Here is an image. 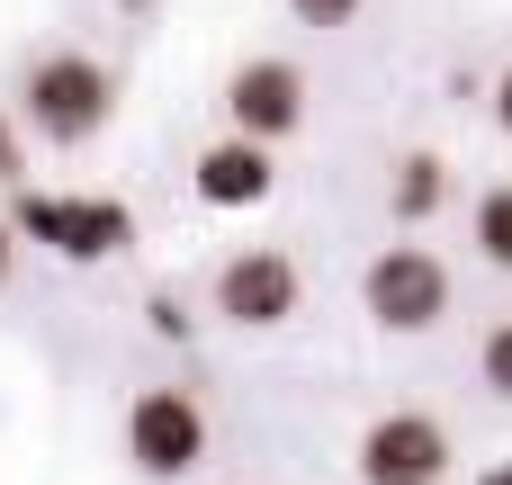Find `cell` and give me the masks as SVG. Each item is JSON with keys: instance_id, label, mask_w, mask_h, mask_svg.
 I'll list each match as a JSON object with an SVG mask.
<instances>
[{"instance_id": "cell-15", "label": "cell", "mask_w": 512, "mask_h": 485, "mask_svg": "<svg viewBox=\"0 0 512 485\" xmlns=\"http://www.w3.org/2000/svg\"><path fill=\"white\" fill-rule=\"evenodd\" d=\"M9 270H18V225L0 216V288H9Z\"/></svg>"}, {"instance_id": "cell-1", "label": "cell", "mask_w": 512, "mask_h": 485, "mask_svg": "<svg viewBox=\"0 0 512 485\" xmlns=\"http://www.w3.org/2000/svg\"><path fill=\"white\" fill-rule=\"evenodd\" d=\"M18 117H27V135H45V144L72 153V144H90V135L117 117V72H108L99 54H81V45H54V54L27 63Z\"/></svg>"}, {"instance_id": "cell-10", "label": "cell", "mask_w": 512, "mask_h": 485, "mask_svg": "<svg viewBox=\"0 0 512 485\" xmlns=\"http://www.w3.org/2000/svg\"><path fill=\"white\" fill-rule=\"evenodd\" d=\"M468 243H477L486 270H504V279H512V180L477 189V207H468Z\"/></svg>"}, {"instance_id": "cell-18", "label": "cell", "mask_w": 512, "mask_h": 485, "mask_svg": "<svg viewBox=\"0 0 512 485\" xmlns=\"http://www.w3.org/2000/svg\"><path fill=\"white\" fill-rule=\"evenodd\" d=\"M117 9H153V0H117Z\"/></svg>"}, {"instance_id": "cell-5", "label": "cell", "mask_w": 512, "mask_h": 485, "mask_svg": "<svg viewBox=\"0 0 512 485\" xmlns=\"http://www.w3.org/2000/svg\"><path fill=\"white\" fill-rule=\"evenodd\" d=\"M126 459L153 485H180L198 459H207V405L189 387H144L126 405Z\"/></svg>"}, {"instance_id": "cell-9", "label": "cell", "mask_w": 512, "mask_h": 485, "mask_svg": "<svg viewBox=\"0 0 512 485\" xmlns=\"http://www.w3.org/2000/svg\"><path fill=\"white\" fill-rule=\"evenodd\" d=\"M450 162L432 153V144H414V153H396V171H387V207H396V225H432L441 207H450Z\"/></svg>"}, {"instance_id": "cell-2", "label": "cell", "mask_w": 512, "mask_h": 485, "mask_svg": "<svg viewBox=\"0 0 512 485\" xmlns=\"http://www.w3.org/2000/svg\"><path fill=\"white\" fill-rule=\"evenodd\" d=\"M9 225H18V243H45L54 261H81V270H99V261H117L126 243H135V216H126V198H54V189H18L9 198Z\"/></svg>"}, {"instance_id": "cell-12", "label": "cell", "mask_w": 512, "mask_h": 485, "mask_svg": "<svg viewBox=\"0 0 512 485\" xmlns=\"http://www.w3.org/2000/svg\"><path fill=\"white\" fill-rule=\"evenodd\" d=\"M288 18H297V27H351L360 0H288Z\"/></svg>"}, {"instance_id": "cell-4", "label": "cell", "mask_w": 512, "mask_h": 485, "mask_svg": "<svg viewBox=\"0 0 512 485\" xmlns=\"http://www.w3.org/2000/svg\"><path fill=\"white\" fill-rule=\"evenodd\" d=\"M306 315V270L279 252V243H243L225 270H216V324L234 333H279Z\"/></svg>"}, {"instance_id": "cell-17", "label": "cell", "mask_w": 512, "mask_h": 485, "mask_svg": "<svg viewBox=\"0 0 512 485\" xmlns=\"http://www.w3.org/2000/svg\"><path fill=\"white\" fill-rule=\"evenodd\" d=\"M477 485H512V459H504V468H486V477H477Z\"/></svg>"}, {"instance_id": "cell-8", "label": "cell", "mask_w": 512, "mask_h": 485, "mask_svg": "<svg viewBox=\"0 0 512 485\" xmlns=\"http://www.w3.org/2000/svg\"><path fill=\"white\" fill-rule=\"evenodd\" d=\"M189 189H198V207H261V198L279 189V162H270V144L216 135V144H198Z\"/></svg>"}, {"instance_id": "cell-11", "label": "cell", "mask_w": 512, "mask_h": 485, "mask_svg": "<svg viewBox=\"0 0 512 485\" xmlns=\"http://www.w3.org/2000/svg\"><path fill=\"white\" fill-rule=\"evenodd\" d=\"M477 378H486L495 396H512V324H495V333L477 342Z\"/></svg>"}, {"instance_id": "cell-14", "label": "cell", "mask_w": 512, "mask_h": 485, "mask_svg": "<svg viewBox=\"0 0 512 485\" xmlns=\"http://www.w3.org/2000/svg\"><path fill=\"white\" fill-rule=\"evenodd\" d=\"M153 333H162V342H189V315H180V306L162 297V306H153Z\"/></svg>"}, {"instance_id": "cell-16", "label": "cell", "mask_w": 512, "mask_h": 485, "mask_svg": "<svg viewBox=\"0 0 512 485\" xmlns=\"http://www.w3.org/2000/svg\"><path fill=\"white\" fill-rule=\"evenodd\" d=\"M495 126L512 135V63H504V81H495Z\"/></svg>"}, {"instance_id": "cell-3", "label": "cell", "mask_w": 512, "mask_h": 485, "mask_svg": "<svg viewBox=\"0 0 512 485\" xmlns=\"http://www.w3.org/2000/svg\"><path fill=\"white\" fill-rule=\"evenodd\" d=\"M450 297H459V279H450V261L432 252V243H387L369 270H360V306H369V324L378 333H441V315H450Z\"/></svg>"}, {"instance_id": "cell-13", "label": "cell", "mask_w": 512, "mask_h": 485, "mask_svg": "<svg viewBox=\"0 0 512 485\" xmlns=\"http://www.w3.org/2000/svg\"><path fill=\"white\" fill-rule=\"evenodd\" d=\"M18 171H27V135H18V117L0 108V189L18 198Z\"/></svg>"}, {"instance_id": "cell-6", "label": "cell", "mask_w": 512, "mask_h": 485, "mask_svg": "<svg viewBox=\"0 0 512 485\" xmlns=\"http://www.w3.org/2000/svg\"><path fill=\"white\" fill-rule=\"evenodd\" d=\"M351 468H360V485H441L450 477V423L423 405H396L360 432Z\"/></svg>"}, {"instance_id": "cell-7", "label": "cell", "mask_w": 512, "mask_h": 485, "mask_svg": "<svg viewBox=\"0 0 512 485\" xmlns=\"http://www.w3.org/2000/svg\"><path fill=\"white\" fill-rule=\"evenodd\" d=\"M297 126H306V72H297L288 54H252V63H234V81H225V135L279 153Z\"/></svg>"}]
</instances>
